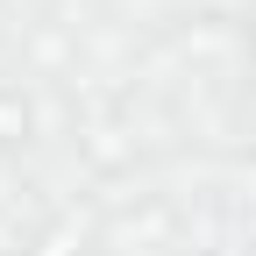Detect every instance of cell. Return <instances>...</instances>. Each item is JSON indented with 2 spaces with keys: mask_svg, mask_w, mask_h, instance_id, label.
Wrapping results in <instances>:
<instances>
[{
  "mask_svg": "<svg viewBox=\"0 0 256 256\" xmlns=\"http://www.w3.org/2000/svg\"><path fill=\"white\" fill-rule=\"evenodd\" d=\"M22 136H28V100L0 86V142H22Z\"/></svg>",
  "mask_w": 256,
  "mask_h": 256,
  "instance_id": "cell-1",
  "label": "cell"
},
{
  "mask_svg": "<svg viewBox=\"0 0 256 256\" xmlns=\"http://www.w3.org/2000/svg\"><path fill=\"white\" fill-rule=\"evenodd\" d=\"M249 36H256V22H249Z\"/></svg>",
  "mask_w": 256,
  "mask_h": 256,
  "instance_id": "cell-2",
  "label": "cell"
}]
</instances>
